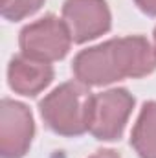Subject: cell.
<instances>
[{"instance_id":"1","label":"cell","mask_w":156,"mask_h":158,"mask_svg":"<svg viewBox=\"0 0 156 158\" xmlns=\"http://www.w3.org/2000/svg\"><path fill=\"white\" fill-rule=\"evenodd\" d=\"M156 66V52L143 37L109 40L81 52L74 72L83 85H107L123 77H142Z\"/></svg>"},{"instance_id":"2","label":"cell","mask_w":156,"mask_h":158,"mask_svg":"<svg viewBox=\"0 0 156 158\" xmlns=\"http://www.w3.org/2000/svg\"><path fill=\"white\" fill-rule=\"evenodd\" d=\"M94 96L79 83H64L40 103V114L48 127L64 136L83 134L90 125Z\"/></svg>"},{"instance_id":"3","label":"cell","mask_w":156,"mask_h":158,"mask_svg":"<svg viewBox=\"0 0 156 158\" xmlns=\"http://www.w3.org/2000/svg\"><path fill=\"white\" fill-rule=\"evenodd\" d=\"M70 31L64 22L55 17H46L26 26L20 33L22 53L37 61H57L70 48Z\"/></svg>"},{"instance_id":"4","label":"cell","mask_w":156,"mask_h":158,"mask_svg":"<svg viewBox=\"0 0 156 158\" xmlns=\"http://www.w3.org/2000/svg\"><path fill=\"white\" fill-rule=\"evenodd\" d=\"M134 99L127 90H109L92 99L88 131L99 140H116L121 136Z\"/></svg>"},{"instance_id":"5","label":"cell","mask_w":156,"mask_h":158,"mask_svg":"<svg viewBox=\"0 0 156 158\" xmlns=\"http://www.w3.org/2000/svg\"><path fill=\"white\" fill-rule=\"evenodd\" d=\"M63 15L76 42L96 39L110 28V13L105 0H66Z\"/></svg>"},{"instance_id":"6","label":"cell","mask_w":156,"mask_h":158,"mask_svg":"<svg viewBox=\"0 0 156 158\" xmlns=\"http://www.w3.org/2000/svg\"><path fill=\"white\" fill-rule=\"evenodd\" d=\"M33 138V119L30 110L11 99L2 101L0 151L4 158H20Z\"/></svg>"},{"instance_id":"7","label":"cell","mask_w":156,"mask_h":158,"mask_svg":"<svg viewBox=\"0 0 156 158\" xmlns=\"http://www.w3.org/2000/svg\"><path fill=\"white\" fill-rule=\"evenodd\" d=\"M53 70L48 63L31 59L28 55L15 57L9 64V85L15 92L35 96L50 85Z\"/></svg>"},{"instance_id":"8","label":"cell","mask_w":156,"mask_h":158,"mask_svg":"<svg viewBox=\"0 0 156 158\" xmlns=\"http://www.w3.org/2000/svg\"><path fill=\"white\" fill-rule=\"evenodd\" d=\"M132 145L142 158H156V101L143 107L132 131Z\"/></svg>"},{"instance_id":"9","label":"cell","mask_w":156,"mask_h":158,"mask_svg":"<svg viewBox=\"0 0 156 158\" xmlns=\"http://www.w3.org/2000/svg\"><path fill=\"white\" fill-rule=\"evenodd\" d=\"M44 0H2V13L9 20H20L35 13Z\"/></svg>"},{"instance_id":"10","label":"cell","mask_w":156,"mask_h":158,"mask_svg":"<svg viewBox=\"0 0 156 158\" xmlns=\"http://www.w3.org/2000/svg\"><path fill=\"white\" fill-rule=\"evenodd\" d=\"M136 4L149 15H156V0H136Z\"/></svg>"},{"instance_id":"11","label":"cell","mask_w":156,"mask_h":158,"mask_svg":"<svg viewBox=\"0 0 156 158\" xmlns=\"http://www.w3.org/2000/svg\"><path fill=\"white\" fill-rule=\"evenodd\" d=\"M90 158H119V155L114 153V151H99V153H96Z\"/></svg>"},{"instance_id":"12","label":"cell","mask_w":156,"mask_h":158,"mask_svg":"<svg viewBox=\"0 0 156 158\" xmlns=\"http://www.w3.org/2000/svg\"><path fill=\"white\" fill-rule=\"evenodd\" d=\"M154 44H156V31H154Z\"/></svg>"}]
</instances>
